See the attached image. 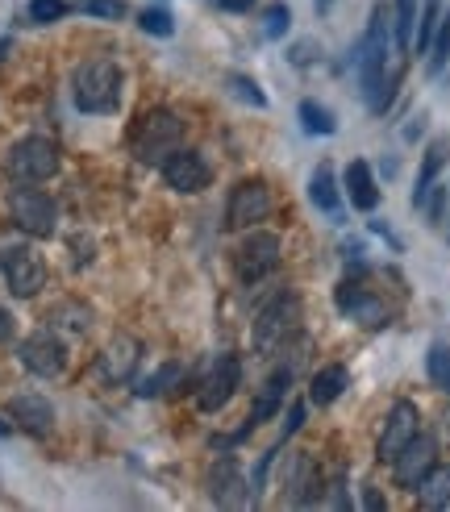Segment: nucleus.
Listing matches in <instances>:
<instances>
[{
    "mask_svg": "<svg viewBox=\"0 0 450 512\" xmlns=\"http://www.w3.org/2000/svg\"><path fill=\"white\" fill-rule=\"evenodd\" d=\"M334 504H338V508H350V500H346V475L334 479Z\"/></svg>",
    "mask_w": 450,
    "mask_h": 512,
    "instance_id": "40",
    "label": "nucleus"
},
{
    "mask_svg": "<svg viewBox=\"0 0 450 512\" xmlns=\"http://www.w3.org/2000/svg\"><path fill=\"white\" fill-rule=\"evenodd\" d=\"M388 38H392V25H388V9L380 5L371 13V25H367V34L359 42V92H363L371 113H388L392 96H396V84H400V63L388 67L392 50H396Z\"/></svg>",
    "mask_w": 450,
    "mask_h": 512,
    "instance_id": "1",
    "label": "nucleus"
},
{
    "mask_svg": "<svg viewBox=\"0 0 450 512\" xmlns=\"http://www.w3.org/2000/svg\"><path fill=\"white\" fill-rule=\"evenodd\" d=\"M9 417L25 429V433H34V438H46L50 429H55V408H50L46 396L38 392H21L9 400Z\"/></svg>",
    "mask_w": 450,
    "mask_h": 512,
    "instance_id": "19",
    "label": "nucleus"
},
{
    "mask_svg": "<svg viewBox=\"0 0 450 512\" xmlns=\"http://www.w3.org/2000/svg\"><path fill=\"white\" fill-rule=\"evenodd\" d=\"M271 213V188L263 179H242L225 200V229H255Z\"/></svg>",
    "mask_w": 450,
    "mask_h": 512,
    "instance_id": "11",
    "label": "nucleus"
},
{
    "mask_svg": "<svg viewBox=\"0 0 450 512\" xmlns=\"http://www.w3.org/2000/svg\"><path fill=\"white\" fill-rule=\"evenodd\" d=\"M180 146H184V121H180V113H171V109L142 113V121L134 125V134H130L134 159L146 163V167H163Z\"/></svg>",
    "mask_w": 450,
    "mask_h": 512,
    "instance_id": "3",
    "label": "nucleus"
},
{
    "mask_svg": "<svg viewBox=\"0 0 450 512\" xmlns=\"http://www.w3.org/2000/svg\"><path fill=\"white\" fill-rule=\"evenodd\" d=\"M5 171L13 184H42V179H50L59 171V146L42 138V134H30L9 146L5 155Z\"/></svg>",
    "mask_w": 450,
    "mask_h": 512,
    "instance_id": "4",
    "label": "nucleus"
},
{
    "mask_svg": "<svg viewBox=\"0 0 450 512\" xmlns=\"http://www.w3.org/2000/svg\"><path fill=\"white\" fill-rule=\"evenodd\" d=\"M338 313L346 321H355L363 329H384L392 321V309H388V300L384 296H375L371 288H363L359 279H342L338 284Z\"/></svg>",
    "mask_w": 450,
    "mask_h": 512,
    "instance_id": "9",
    "label": "nucleus"
},
{
    "mask_svg": "<svg viewBox=\"0 0 450 512\" xmlns=\"http://www.w3.org/2000/svg\"><path fill=\"white\" fill-rule=\"evenodd\" d=\"M446 59H450V5L438 17V30H434V42H430V59H425L430 75H438L446 67Z\"/></svg>",
    "mask_w": 450,
    "mask_h": 512,
    "instance_id": "29",
    "label": "nucleus"
},
{
    "mask_svg": "<svg viewBox=\"0 0 450 512\" xmlns=\"http://www.w3.org/2000/svg\"><path fill=\"white\" fill-rule=\"evenodd\" d=\"M300 425H305V404H292L288 408V421H284V438H288V433H296Z\"/></svg>",
    "mask_w": 450,
    "mask_h": 512,
    "instance_id": "38",
    "label": "nucleus"
},
{
    "mask_svg": "<svg viewBox=\"0 0 450 512\" xmlns=\"http://www.w3.org/2000/svg\"><path fill=\"white\" fill-rule=\"evenodd\" d=\"M67 13H71L67 0H30V21H34V25H55V21H63Z\"/></svg>",
    "mask_w": 450,
    "mask_h": 512,
    "instance_id": "32",
    "label": "nucleus"
},
{
    "mask_svg": "<svg viewBox=\"0 0 450 512\" xmlns=\"http://www.w3.org/2000/svg\"><path fill=\"white\" fill-rule=\"evenodd\" d=\"M0 438H9V421H0Z\"/></svg>",
    "mask_w": 450,
    "mask_h": 512,
    "instance_id": "42",
    "label": "nucleus"
},
{
    "mask_svg": "<svg viewBox=\"0 0 450 512\" xmlns=\"http://www.w3.org/2000/svg\"><path fill=\"white\" fill-rule=\"evenodd\" d=\"M17 358H21V367L38 375V379H55L67 371V346L63 338L55 334V329H38V334H30L21 346H17Z\"/></svg>",
    "mask_w": 450,
    "mask_h": 512,
    "instance_id": "10",
    "label": "nucleus"
},
{
    "mask_svg": "<svg viewBox=\"0 0 450 512\" xmlns=\"http://www.w3.org/2000/svg\"><path fill=\"white\" fill-rule=\"evenodd\" d=\"M138 25H142V34H155V38H171L175 34V21H171L167 9H142Z\"/></svg>",
    "mask_w": 450,
    "mask_h": 512,
    "instance_id": "33",
    "label": "nucleus"
},
{
    "mask_svg": "<svg viewBox=\"0 0 450 512\" xmlns=\"http://www.w3.org/2000/svg\"><path fill=\"white\" fill-rule=\"evenodd\" d=\"M284 488L288 492V504H313L321 496V479H317V467H313V454H292L288 463V475H284Z\"/></svg>",
    "mask_w": 450,
    "mask_h": 512,
    "instance_id": "20",
    "label": "nucleus"
},
{
    "mask_svg": "<svg viewBox=\"0 0 450 512\" xmlns=\"http://www.w3.org/2000/svg\"><path fill=\"white\" fill-rule=\"evenodd\" d=\"M138 358H142V342L130 334H117L105 350L96 354V375L105 383H125L138 371Z\"/></svg>",
    "mask_w": 450,
    "mask_h": 512,
    "instance_id": "18",
    "label": "nucleus"
},
{
    "mask_svg": "<svg viewBox=\"0 0 450 512\" xmlns=\"http://www.w3.org/2000/svg\"><path fill=\"white\" fill-rule=\"evenodd\" d=\"M413 30H417V0H396V9H392V42H396L400 55L413 50Z\"/></svg>",
    "mask_w": 450,
    "mask_h": 512,
    "instance_id": "25",
    "label": "nucleus"
},
{
    "mask_svg": "<svg viewBox=\"0 0 450 512\" xmlns=\"http://www.w3.org/2000/svg\"><path fill=\"white\" fill-rule=\"evenodd\" d=\"M250 5H255V0H221V9H225V13H246Z\"/></svg>",
    "mask_w": 450,
    "mask_h": 512,
    "instance_id": "41",
    "label": "nucleus"
},
{
    "mask_svg": "<svg viewBox=\"0 0 450 512\" xmlns=\"http://www.w3.org/2000/svg\"><path fill=\"white\" fill-rule=\"evenodd\" d=\"M300 125H305L309 134H325V138L338 130V125H334V113H330V109H321L317 100H305V105H300Z\"/></svg>",
    "mask_w": 450,
    "mask_h": 512,
    "instance_id": "31",
    "label": "nucleus"
},
{
    "mask_svg": "<svg viewBox=\"0 0 450 512\" xmlns=\"http://www.w3.org/2000/svg\"><path fill=\"white\" fill-rule=\"evenodd\" d=\"M184 379V363H163L155 375H146V379H138V396L142 400H155V396H163V392H171L175 388V383H180Z\"/></svg>",
    "mask_w": 450,
    "mask_h": 512,
    "instance_id": "26",
    "label": "nucleus"
},
{
    "mask_svg": "<svg viewBox=\"0 0 450 512\" xmlns=\"http://www.w3.org/2000/svg\"><path fill=\"white\" fill-rule=\"evenodd\" d=\"M425 508H450V467H434L417 488Z\"/></svg>",
    "mask_w": 450,
    "mask_h": 512,
    "instance_id": "27",
    "label": "nucleus"
},
{
    "mask_svg": "<svg viewBox=\"0 0 450 512\" xmlns=\"http://www.w3.org/2000/svg\"><path fill=\"white\" fill-rule=\"evenodd\" d=\"M288 21H292L288 5H271V9H267V17H263V34H267V38H284Z\"/></svg>",
    "mask_w": 450,
    "mask_h": 512,
    "instance_id": "36",
    "label": "nucleus"
},
{
    "mask_svg": "<svg viewBox=\"0 0 450 512\" xmlns=\"http://www.w3.org/2000/svg\"><path fill=\"white\" fill-rule=\"evenodd\" d=\"M9 217L21 234L30 238H55L59 229V204L34 184H17L9 192Z\"/></svg>",
    "mask_w": 450,
    "mask_h": 512,
    "instance_id": "5",
    "label": "nucleus"
},
{
    "mask_svg": "<svg viewBox=\"0 0 450 512\" xmlns=\"http://www.w3.org/2000/svg\"><path fill=\"white\" fill-rule=\"evenodd\" d=\"M363 508H371V512H384V508H388L384 496L375 492V483H367V488H363Z\"/></svg>",
    "mask_w": 450,
    "mask_h": 512,
    "instance_id": "39",
    "label": "nucleus"
},
{
    "mask_svg": "<svg viewBox=\"0 0 450 512\" xmlns=\"http://www.w3.org/2000/svg\"><path fill=\"white\" fill-rule=\"evenodd\" d=\"M425 371H430V383L442 392H450V346L446 342H434L430 354H425Z\"/></svg>",
    "mask_w": 450,
    "mask_h": 512,
    "instance_id": "30",
    "label": "nucleus"
},
{
    "mask_svg": "<svg viewBox=\"0 0 450 512\" xmlns=\"http://www.w3.org/2000/svg\"><path fill=\"white\" fill-rule=\"evenodd\" d=\"M300 358H305V354H296L292 363L284 358V363L271 371V379H267L263 388H259L255 404H250V417H246L250 425H263V421H271V417H275V413H280V408H284V396H288L292 379H296V367H300Z\"/></svg>",
    "mask_w": 450,
    "mask_h": 512,
    "instance_id": "17",
    "label": "nucleus"
},
{
    "mask_svg": "<svg viewBox=\"0 0 450 512\" xmlns=\"http://www.w3.org/2000/svg\"><path fill=\"white\" fill-rule=\"evenodd\" d=\"M159 171H163V179H167V188L180 192V196H196V192H205V188L213 184L209 159L200 155V150H188V146L175 150V155H171Z\"/></svg>",
    "mask_w": 450,
    "mask_h": 512,
    "instance_id": "13",
    "label": "nucleus"
},
{
    "mask_svg": "<svg viewBox=\"0 0 450 512\" xmlns=\"http://www.w3.org/2000/svg\"><path fill=\"white\" fill-rule=\"evenodd\" d=\"M121 88H125V75L113 59H88L75 67V80H71V96H75V109L92 113V117H109L121 109Z\"/></svg>",
    "mask_w": 450,
    "mask_h": 512,
    "instance_id": "2",
    "label": "nucleus"
},
{
    "mask_svg": "<svg viewBox=\"0 0 450 512\" xmlns=\"http://www.w3.org/2000/svg\"><path fill=\"white\" fill-rule=\"evenodd\" d=\"M205 483H209V500L221 504V508H242V504H250V479L242 475V463H238L234 454L221 450V458L209 467Z\"/></svg>",
    "mask_w": 450,
    "mask_h": 512,
    "instance_id": "16",
    "label": "nucleus"
},
{
    "mask_svg": "<svg viewBox=\"0 0 450 512\" xmlns=\"http://www.w3.org/2000/svg\"><path fill=\"white\" fill-rule=\"evenodd\" d=\"M438 17H442V5H438V0H425V9H421V17H417V30H413V50H417V55H430Z\"/></svg>",
    "mask_w": 450,
    "mask_h": 512,
    "instance_id": "28",
    "label": "nucleus"
},
{
    "mask_svg": "<svg viewBox=\"0 0 450 512\" xmlns=\"http://www.w3.org/2000/svg\"><path fill=\"white\" fill-rule=\"evenodd\" d=\"M417 429H421L417 404L413 400H396L388 408V417H384V433H380V442H375V458H380V463H396V454L417 438Z\"/></svg>",
    "mask_w": 450,
    "mask_h": 512,
    "instance_id": "15",
    "label": "nucleus"
},
{
    "mask_svg": "<svg viewBox=\"0 0 450 512\" xmlns=\"http://www.w3.org/2000/svg\"><path fill=\"white\" fill-rule=\"evenodd\" d=\"M446 159H450V138H434L430 146H425V159H421V171H417V188H413V204H417V209L430 200V192L438 184Z\"/></svg>",
    "mask_w": 450,
    "mask_h": 512,
    "instance_id": "21",
    "label": "nucleus"
},
{
    "mask_svg": "<svg viewBox=\"0 0 450 512\" xmlns=\"http://www.w3.org/2000/svg\"><path fill=\"white\" fill-rule=\"evenodd\" d=\"M334 5V0H317V9H330Z\"/></svg>",
    "mask_w": 450,
    "mask_h": 512,
    "instance_id": "43",
    "label": "nucleus"
},
{
    "mask_svg": "<svg viewBox=\"0 0 450 512\" xmlns=\"http://www.w3.org/2000/svg\"><path fill=\"white\" fill-rule=\"evenodd\" d=\"M346 200L355 204L359 213H371L375 204H380V188H375V175L363 159H355L346 167Z\"/></svg>",
    "mask_w": 450,
    "mask_h": 512,
    "instance_id": "22",
    "label": "nucleus"
},
{
    "mask_svg": "<svg viewBox=\"0 0 450 512\" xmlns=\"http://www.w3.org/2000/svg\"><path fill=\"white\" fill-rule=\"evenodd\" d=\"M438 467V438L434 433H421L417 429V438L396 454V463H392V471H396V488H405V492H417L421 488V479L430 475Z\"/></svg>",
    "mask_w": 450,
    "mask_h": 512,
    "instance_id": "14",
    "label": "nucleus"
},
{
    "mask_svg": "<svg viewBox=\"0 0 450 512\" xmlns=\"http://www.w3.org/2000/svg\"><path fill=\"white\" fill-rule=\"evenodd\" d=\"M0 275H5V284L17 300H30L46 288V263L34 246H5L0 250Z\"/></svg>",
    "mask_w": 450,
    "mask_h": 512,
    "instance_id": "8",
    "label": "nucleus"
},
{
    "mask_svg": "<svg viewBox=\"0 0 450 512\" xmlns=\"http://www.w3.org/2000/svg\"><path fill=\"white\" fill-rule=\"evenodd\" d=\"M13 334H17V321H13V313L0 304V346L5 342H13Z\"/></svg>",
    "mask_w": 450,
    "mask_h": 512,
    "instance_id": "37",
    "label": "nucleus"
},
{
    "mask_svg": "<svg viewBox=\"0 0 450 512\" xmlns=\"http://www.w3.org/2000/svg\"><path fill=\"white\" fill-rule=\"evenodd\" d=\"M80 13H88V17H105V21H121V17H125V0H84Z\"/></svg>",
    "mask_w": 450,
    "mask_h": 512,
    "instance_id": "35",
    "label": "nucleus"
},
{
    "mask_svg": "<svg viewBox=\"0 0 450 512\" xmlns=\"http://www.w3.org/2000/svg\"><path fill=\"white\" fill-rule=\"evenodd\" d=\"M446 221H450V217H446ZM446 234H450V229H446Z\"/></svg>",
    "mask_w": 450,
    "mask_h": 512,
    "instance_id": "44",
    "label": "nucleus"
},
{
    "mask_svg": "<svg viewBox=\"0 0 450 512\" xmlns=\"http://www.w3.org/2000/svg\"><path fill=\"white\" fill-rule=\"evenodd\" d=\"M296 329H300V296L284 292V296H275L267 309L255 317V329H250V338H255V350H259V354H275L280 346L292 342Z\"/></svg>",
    "mask_w": 450,
    "mask_h": 512,
    "instance_id": "6",
    "label": "nucleus"
},
{
    "mask_svg": "<svg viewBox=\"0 0 450 512\" xmlns=\"http://www.w3.org/2000/svg\"><path fill=\"white\" fill-rule=\"evenodd\" d=\"M346 383H350V371L342 363H330V367H321L313 379H309V400L317 408H330L342 392H346Z\"/></svg>",
    "mask_w": 450,
    "mask_h": 512,
    "instance_id": "23",
    "label": "nucleus"
},
{
    "mask_svg": "<svg viewBox=\"0 0 450 512\" xmlns=\"http://www.w3.org/2000/svg\"><path fill=\"white\" fill-rule=\"evenodd\" d=\"M238 383H242V363H238V354H221L217 363L209 367V375L200 379V388H196L200 413H221V408L234 400Z\"/></svg>",
    "mask_w": 450,
    "mask_h": 512,
    "instance_id": "12",
    "label": "nucleus"
},
{
    "mask_svg": "<svg viewBox=\"0 0 450 512\" xmlns=\"http://www.w3.org/2000/svg\"><path fill=\"white\" fill-rule=\"evenodd\" d=\"M309 200L317 204V209L325 213V217H342V209H338V184H334V167L330 163H321L317 171H313V179H309Z\"/></svg>",
    "mask_w": 450,
    "mask_h": 512,
    "instance_id": "24",
    "label": "nucleus"
},
{
    "mask_svg": "<svg viewBox=\"0 0 450 512\" xmlns=\"http://www.w3.org/2000/svg\"><path fill=\"white\" fill-rule=\"evenodd\" d=\"M280 254H284L280 234H271V229H250L234 254V271H238L242 284H259V279H267L275 267H280Z\"/></svg>",
    "mask_w": 450,
    "mask_h": 512,
    "instance_id": "7",
    "label": "nucleus"
},
{
    "mask_svg": "<svg viewBox=\"0 0 450 512\" xmlns=\"http://www.w3.org/2000/svg\"><path fill=\"white\" fill-rule=\"evenodd\" d=\"M230 88H234V96L238 100H246V105H255V109H267V96H263V88L250 80V75H230Z\"/></svg>",
    "mask_w": 450,
    "mask_h": 512,
    "instance_id": "34",
    "label": "nucleus"
}]
</instances>
